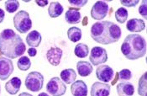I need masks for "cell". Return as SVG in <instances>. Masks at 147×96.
Here are the masks:
<instances>
[{"label":"cell","mask_w":147,"mask_h":96,"mask_svg":"<svg viewBox=\"0 0 147 96\" xmlns=\"http://www.w3.org/2000/svg\"><path fill=\"white\" fill-rule=\"evenodd\" d=\"M146 83V72H145L140 78L138 84V93L140 96H147Z\"/></svg>","instance_id":"obj_25"},{"label":"cell","mask_w":147,"mask_h":96,"mask_svg":"<svg viewBox=\"0 0 147 96\" xmlns=\"http://www.w3.org/2000/svg\"><path fill=\"white\" fill-rule=\"evenodd\" d=\"M118 75H119V79L120 81H129L132 78V72L126 68L122 69L120 72H119Z\"/></svg>","instance_id":"obj_28"},{"label":"cell","mask_w":147,"mask_h":96,"mask_svg":"<svg viewBox=\"0 0 147 96\" xmlns=\"http://www.w3.org/2000/svg\"><path fill=\"white\" fill-rule=\"evenodd\" d=\"M77 69L80 76L87 77L92 73L93 68L90 62H88L85 61H79L77 63Z\"/></svg>","instance_id":"obj_19"},{"label":"cell","mask_w":147,"mask_h":96,"mask_svg":"<svg viewBox=\"0 0 147 96\" xmlns=\"http://www.w3.org/2000/svg\"><path fill=\"white\" fill-rule=\"evenodd\" d=\"M115 19L116 20L120 23V24H124L125 22H126L129 14H128V10L125 9V8H119L115 11Z\"/></svg>","instance_id":"obj_24"},{"label":"cell","mask_w":147,"mask_h":96,"mask_svg":"<svg viewBox=\"0 0 147 96\" xmlns=\"http://www.w3.org/2000/svg\"><path fill=\"white\" fill-rule=\"evenodd\" d=\"M61 80L67 84H71L75 82L77 78V73L72 68L64 69L61 72Z\"/></svg>","instance_id":"obj_20"},{"label":"cell","mask_w":147,"mask_h":96,"mask_svg":"<svg viewBox=\"0 0 147 96\" xmlns=\"http://www.w3.org/2000/svg\"><path fill=\"white\" fill-rule=\"evenodd\" d=\"M68 39L72 42H78L82 38V30L78 27H71L67 30Z\"/></svg>","instance_id":"obj_23"},{"label":"cell","mask_w":147,"mask_h":96,"mask_svg":"<svg viewBox=\"0 0 147 96\" xmlns=\"http://www.w3.org/2000/svg\"><path fill=\"white\" fill-rule=\"evenodd\" d=\"M4 17H5V12L2 9H0V24L3 21Z\"/></svg>","instance_id":"obj_34"},{"label":"cell","mask_w":147,"mask_h":96,"mask_svg":"<svg viewBox=\"0 0 147 96\" xmlns=\"http://www.w3.org/2000/svg\"><path fill=\"white\" fill-rule=\"evenodd\" d=\"M62 50L59 47H51L46 52V58L48 62L53 65L58 66L61 62V59L62 57Z\"/></svg>","instance_id":"obj_12"},{"label":"cell","mask_w":147,"mask_h":96,"mask_svg":"<svg viewBox=\"0 0 147 96\" xmlns=\"http://www.w3.org/2000/svg\"><path fill=\"white\" fill-rule=\"evenodd\" d=\"M22 38L13 30L5 29L0 33V52L9 59H15L25 52Z\"/></svg>","instance_id":"obj_1"},{"label":"cell","mask_w":147,"mask_h":96,"mask_svg":"<svg viewBox=\"0 0 147 96\" xmlns=\"http://www.w3.org/2000/svg\"><path fill=\"white\" fill-rule=\"evenodd\" d=\"M20 87H21V80L17 77L13 78L5 84L6 91L12 95H16L20 89Z\"/></svg>","instance_id":"obj_17"},{"label":"cell","mask_w":147,"mask_h":96,"mask_svg":"<svg viewBox=\"0 0 147 96\" xmlns=\"http://www.w3.org/2000/svg\"><path fill=\"white\" fill-rule=\"evenodd\" d=\"M109 9V8L107 3L103 1H98L92 7L91 16L93 20H101L107 16Z\"/></svg>","instance_id":"obj_7"},{"label":"cell","mask_w":147,"mask_h":96,"mask_svg":"<svg viewBox=\"0 0 147 96\" xmlns=\"http://www.w3.org/2000/svg\"><path fill=\"white\" fill-rule=\"evenodd\" d=\"M139 13L143 16L144 19L147 18V8H146V1H143L141 5L139 8Z\"/></svg>","instance_id":"obj_31"},{"label":"cell","mask_w":147,"mask_h":96,"mask_svg":"<svg viewBox=\"0 0 147 96\" xmlns=\"http://www.w3.org/2000/svg\"><path fill=\"white\" fill-rule=\"evenodd\" d=\"M121 34L120 27L111 21L97 22L91 27V37L94 41L102 45L117 42Z\"/></svg>","instance_id":"obj_2"},{"label":"cell","mask_w":147,"mask_h":96,"mask_svg":"<svg viewBox=\"0 0 147 96\" xmlns=\"http://www.w3.org/2000/svg\"><path fill=\"white\" fill-rule=\"evenodd\" d=\"M46 90L52 96H62L66 93L67 86L61 80V78L54 77L48 82Z\"/></svg>","instance_id":"obj_6"},{"label":"cell","mask_w":147,"mask_h":96,"mask_svg":"<svg viewBox=\"0 0 147 96\" xmlns=\"http://www.w3.org/2000/svg\"><path fill=\"white\" fill-rule=\"evenodd\" d=\"M139 2V0H121L120 3L126 7H136Z\"/></svg>","instance_id":"obj_30"},{"label":"cell","mask_w":147,"mask_h":96,"mask_svg":"<svg viewBox=\"0 0 147 96\" xmlns=\"http://www.w3.org/2000/svg\"><path fill=\"white\" fill-rule=\"evenodd\" d=\"M42 37L39 31L37 30H32L30 31L27 36H26V42L27 44L31 47L35 48L38 47L41 42Z\"/></svg>","instance_id":"obj_18"},{"label":"cell","mask_w":147,"mask_h":96,"mask_svg":"<svg viewBox=\"0 0 147 96\" xmlns=\"http://www.w3.org/2000/svg\"><path fill=\"white\" fill-rule=\"evenodd\" d=\"M13 25L14 28L20 32L24 34L29 31L32 27V21L30 18L29 13L21 10L18 12L13 17Z\"/></svg>","instance_id":"obj_4"},{"label":"cell","mask_w":147,"mask_h":96,"mask_svg":"<svg viewBox=\"0 0 147 96\" xmlns=\"http://www.w3.org/2000/svg\"><path fill=\"white\" fill-rule=\"evenodd\" d=\"M5 9L9 13H13L20 8V2L18 0H7L4 3Z\"/></svg>","instance_id":"obj_27"},{"label":"cell","mask_w":147,"mask_h":96,"mask_svg":"<svg viewBox=\"0 0 147 96\" xmlns=\"http://www.w3.org/2000/svg\"><path fill=\"white\" fill-rule=\"evenodd\" d=\"M75 55L79 58H84L88 56L89 53V48L88 45L84 43H78L74 49Z\"/></svg>","instance_id":"obj_22"},{"label":"cell","mask_w":147,"mask_h":96,"mask_svg":"<svg viewBox=\"0 0 147 96\" xmlns=\"http://www.w3.org/2000/svg\"><path fill=\"white\" fill-rule=\"evenodd\" d=\"M68 2H69V4L72 6V8L80 9L84 5H86L88 1V0H69Z\"/></svg>","instance_id":"obj_29"},{"label":"cell","mask_w":147,"mask_h":96,"mask_svg":"<svg viewBox=\"0 0 147 96\" xmlns=\"http://www.w3.org/2000/svg\"><path fill=\"white\" fill-rule=\"evenodd\" d=\"M38 96H50V95H47L46 93H40V94Z\"/></svg>","instance_id":"obj_36"},{"label":"cell","mask_w":147,"mask_h":96,"mask_svg":"<svg viewBox=\"0 0 147 96\" xmlns=\"http://www.w3.org/2000/svg\"><path fill=\"white\" fill-rule=\"evenodd\" d=\"M96 76L101 82H110L113 78V70L108 65H101L96 69Z\"/></svg>","instance_id":"obj_11"},{"label":"cell","mask_w":147,"mask_h":96,"mask_svg":"<svg viewBox=\"0 0 147 96\" xmlns=\"http://www.w3.org/2000/svg\"><path fill=\"white\" fill-rule=\"evenodd\" d=\"M71 92L73 96L88 95V86L82 80H78L71 84Z\"/></svg>","instance_id":"obj_13"},{"label":"cell","mask_w":147,"mask_h":96,"mask_svg":"<svg viewBox=\"0 0 147 96\" xmlns=\"http://www.w3.org/2000/svg\"><path fill=\"white\" fill-rule=\"evenodd\" d=\"M111 91V86L106 83L95 82L91 87V96H109Z\"/></svg>","instance_id":"obj_10"},{"label":"cell","mask_w":147,"mask_h":96,"mask_svg":"<svg viewBox=\"0 0 147 96\" xmlns=\"http://www.w3.org/2000/svg\"><path fill=\"white\" fill-rule=\"evenodd\" d=\"M25 87L32 91V92H38L43 88L44 84V77L39 72H30L26 78H25Z\"/></svg>","instance_id":"obj_5"},{"label":"cell","mask_w":147,"mask_h":96,"mask_svg":"<svg viewBox=\"0 0 147 96\" xmlns=\"http://www.w3.org/2000/svg\"><path fill=\"white\" fill-rule=\"evenodd\" d=\"M63 6L59 2H51L48 9V14L51 18H57L63 13Z\"/></svg>","instance_id":"obj_21"},{"label":"cell","mask_w":147,"mask_h":96,"mask_svg":"<svg viewBox=\"0 0 147 96\" xmlns=\"http://www.w3.org/2000/svg\"><path fill=\"white\" fill-rule=\"evenodd\" d=\"M0 94H1V85H0Z\"/></svg>","instance_id":"obj_37"},{"label":"cell","mask_w":147,"mask_h":96,"mask_svg":"<svg viewBox=\"0 0 147 96\" xmlns=\"http://www.w3.org/2000/svg\"><path fill=\"white\" fill-rule=\"evenodd\" d=\"M123 55L129 60H137L146 53V39L139 34H130L125 37L121 46Z\"/></svg>","instance_id":"obj_3"},{"label":"cell","mask_w":147,"mask_h":96,"mask_svg":"<svg viewBox=\"0 0 147 96\" xmlns=\"http://www.w3.org/2000/svg\"><path fill=\"white\" fill-rule=\"evenodd\" d=\"M19 96H33L32 95H30V94H29V93H25V92H24V93H21L20 95Z\"/></svg>","instance_id":"obj_35"},{"label":"cell","mask_w":147,"mask_h":96,"mask_svg":"<svg viewBox=\"0 0 147 96\" xmlns=\"http://www.w3.org/2000/svg\"><path fill=\"white\" fill-rule=\"evenodd\" d=\"M36 54H37L36 49H34V48L33 47H30L28 49V55H29L30 57H35Z\"/></svg>","instance_id":"obj_32"},{"label":"cell","mask_w":147,"mask_h":96,"mask_svg":"<svg viewBox=\"0 0 147 96\" xmlns=\"http://www.w3.org/2000/svg\"><path fill=\"white\" fill-rule=\"evenodd\" d=\"M17 66L19 69H20L21 71H27L30 69L31 66V62L29 57L23 56V57H20V58L17 62Z\"/></svg>","instance_id":"obj_26"},{"label":"cell","mask_w":147,"mask_h":96,"mask_svg":"<svg viewBox=\"0 0 147 96\" xmlns=\"http://www.w3.org/2000/svg\"><path fill=\"white\" fill-rule=\"evenodd\" d=\"M117 93L119 96H133L135 94V87L131 83L120 82L117 85Z\"/></svg>","instance_id":"obj_15"},{"label":"cell","mask_w":147,"mask_h":96,"mask_svg":"<svg viewBox=\"0 0 147 96\" xmlns=\"http://www.w3.org/2000/svg\"><path fill=\"white\" fill-rule=\"evenodd\" d=\"M89 60L94 66H98L108 61V54L104 48L94 47L91 51Z\"/></svg>","instance_id":"obj_8"},{"label":"cell","mask_w":147,"mask_h":96,"mask_svg":"<svg viewBox=\"0 0 147 96\" xmlns=\"http://www.w3.org/2000/svg\"><path fill=\"white\" fill-rule=\"evenodd\" d=\"M126 28L130 32H141L145 30L146 24L141 19H131L127 22Z\"/></svg>","instance_id":"obj_16"},{"label":"cell","mask_w":147,"mask_h":96,"mask_svg":"<svg viewBox=\"0 0 147 96\" xmlns=\"http://www.w3.org/2000/svg\"><path fill=\"white\" fill-rule=\"evenodd\" d=\"M35 3H36V4L37 5H39V6H40V7H45V5H47L48 4V1L47 0H35Z\"/></svg>","instance_id":"obj_33"},{"label":"cell","mask_w":147,"mask_h":96,"mask_svg":"<svg viewBox=\"0 0 147 96\" xmlns=\"http://www.w3.org/2000/svg\"><path fill=\"white\" fill-rule=\"evenodd\" d=\"M65 20L70 24H79L82 20V15L79 9L72 7L69 8V9L65 14Z\"/></svg>","instance_id":"obj_14"},{"label":"cell","mask_w":147,"mask_h":96,"mask_svg":"<svg viewBox=\"0 0 147 96\" xmlns=\"http://www.w3.org/2000/svg\"><path fill=\"white\" fill-rule=\"evenodd\" d=\"M13 64L12 61L7 57H0V80L4 81L9 78L13 72Z\"/></svg>","instance_id":"obj_9"}]
</instances>
